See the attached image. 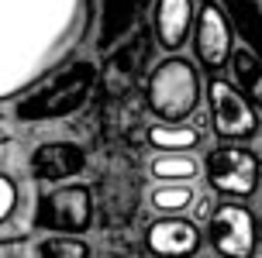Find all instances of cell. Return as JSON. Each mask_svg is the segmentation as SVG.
<instances>
[{
    "label": "cell",
    "mask_w": 262,
    "mask_h": 258,
    "mask_svg": "<svg viewBox=\"0 0 262 258\" xmlns=\"http://www.w3.org/2000/svg\"><path fill=\"white\" fill-rule=\"evenodd\" d=\"M86 0H0V103L35 90L83 38Z\"/></svg>",
    "instance_id": "cell-1"
},
{
    "label": "cell",
    "mask_w": 262,
    "mask_h": 258,
    "mask_svg": "<svg viewBox=\"0 0 262 258\" xmlns=\"http://www.w3.org/2000/svg\"><path fill=\"white\" fill-rule=\"evenodd\" d=\"M93 83H97V65L93 62H73L62 73H55L52 79H41L35 90H28V97L17 100L14 117L21 124H41V121H62L73 117L90 100Z\"/></svg>",
    "instance_id": "cell-2"
},
{
    "label": "cell",
    "mask_w": 262,
    "mask_h": 258,
    "mask_svg": "<svg viewBox=\"0 0 262 258\" xmlns=\"http://www.w3.org/2000/svg\"><path fill=\"white\" fill-rule=\"evenodd\" d=\"M200 97H204L200 69L186 55H166L152 65L148 83H145V100H148V110L156 114V121H162V124L190 121L200 107Z\"/></svg>",
    "instance_id": "cell-3"
},
{
    "label": "cell",
    "mask_w": 262,
    "mask_h": 258,
    "mask_svg": "<svg viewBox=\"0 0 262 258\" xmlns=\"http://www.w3.org/2000/svg\"><path fill=\"white\" fill-rule=\"evenodd\" d=\"M200 172H204V182L214 196L245 203L249 196L259 193L262 166H259V155L249 145H231V142L214 145L207 158L200 162Z\"/></svg>",
    "instance_id": "cell-4"
},
{
    "label": "cell",
    "mask_w": 262,
    "mask_h": 258,
    "mask_svg": "<svg viewBox=\"0 0 262 258\" xmlns=\"http://www.w3.org/2000/svg\"><path fill=\"white\" fill-rule=\"evenodd\" d=\"M93 193L83 182H62L38 196L31 210V227L49 234H86L93 227Z\"/></svg>",
    "instance_id": "cell-5"
},
{
    "label": "cell",
    "mask_w": 262,
    "mask_h": 258,
    "mask_svg": "<svg viewBox=\"0 0 262 258\" xmlns=\"http://www.w3.org/2000/svg\"><path fill=\"white\" fill-rule=\"evenodd\" d=\"M207 110H210L207 128L214 131L221 142L245 145L262 131L259 110L238 93L235 83H228V79H221V76L207 79Z\"/></svg>",
    "instance_id": "cell-6"
},
{
    "label": "cell",
    "mask_w": 262,
    "mask_h": 258,
    "mask_svg": "<svg viewBox=\"0 0 262 258\" xmlns=\"http://www.w3.org/2000/svg\"><path fill=\"white\" fill-rule=\"evenodd\" d=\"M255 224L259 217L252 214V206L238 203V200H224L214 206L210 220L204 224V238L217 258H255V248H259Z\"/></svg>",
    "instance_id": "cell-7"
},
{
    "label": "cell",
    "mask_w": 262,
    "mask_h": 258,
    "mask_svg": "<svg viewBox=\"0 0 262 258\" xmlns=\"http://www.w3.org/2000/svg\"><path fill=\"white\" fill-rule=\"evenodd\" d=\"M193 52L200 65L210 69V76H221V69H228L231 52H235V38H231V21L224 14L221 4L204 0L196 4V21H193Z\"/></svg>",
    "instance_id": "cell-8"
},
{
    "label": "cell",
    "mask_w": 262,
    "mask_h": 258,
    "mask_svg": "<svg viewBox=\"0 0 262 258\" xmlns=\"http://www.w3.org/2000/svg\"><path fill=\"white\" fill-rule=\"evenodd\" d=\"M86 148L76 142H41L28 155V176L35 182L62 186L66 179H76L86 172Z\"/></svg>",
    "instance_id": "cell-9"
},
{
    "label": "cell",
    "mask_w": 262,
    "mask_h": 258,
    "mask_svg": "<svg viewBox=\"0 0 262 258\" xmlns=\"http://www.w3.org/2000/svg\"><path fill=\"white\" fill-rule=\"evenodd\" d=\"M204 248V231L190 217H156L145 227V251L152 258H193Z\"/></svg>",
    "instance_id": "cell-10"
},
{
    "label": "cell",
    "mask_w": 262,
    "mask_h": 258,
    "mask_svg": "<svg viewBox=\"0 0 262 258\" xmlns=\"http://www.w3.org/2000/svg\"><path fill=\"white\" fill-rule=\"evenodd\" d=\"M193 21L196 0H156L152 4V35H156V45L169 55H176L190 41Z\"/></svg>",
    "instance_id": "cell-11"
},
{
    "label": "cell",
    "mask_w": 262,
    "mask_h": 258,
    "mask_svg": "<svg viewBox=\"0 0 262 258\" xmlns=\"http://www.w3.org/2000/svg\"><path fill=\"white\" fill-rule=\"evenodd\" d=\"M207 134L210 128L196 117L193 124H186V121H180V124H162V121H156V124H148V131H145V142L152 145L156 152H186L193 155L196 148H204L207 145Z\"/></svg>",
    "instance_id": "cell-12"
},
{
    "label": "cell",
    "mask_w": 262,
    "mask_h": 258,
    "mask_svg": "<svg viewBox=\"0 0 262 258\" xmlns=\"http://www.w3.org/2000/svg\"><path fill=\"white\" fill-rule=\"evenodd\" d=\"M148 179L152 182H193L200 179V158L186 152H156L148 158Z\"/></svg>",
    "instance_id": "cell-13"
},
{
    "label": "cell",
    "mask_w": 262,
    "mask_h": 258,
    "mask_svg": "<svg viewBox=\"0 0 262 258\" xmlns=\"http://www.w3.org/2000/svg\"><path fill=\"white\" fill-rule=\"evenodd\" d=\"M193 200V182H152V190H148V206L156 217H186Z\"/></svg>",
    "instance_id": "cell-14"
},
{
    "label": "cell",
    "mask_w": 262,
    "mask_h": 258,
    "mask_svg": "<svg viewBox=\"0 0 262 258\" xmlns=\"http://www.w3.org/2000/svg\"><path fill=\"white\" fill-rule=\"evenodd\" d=\"M228 69H231V76H235L238 93H242V97H245L255 110H262V65H259V59H255V55L242 45V49L231 52Z\"/></svg>",
    "instance_id": "cell-15"
},
{
    "label": "cell",
    "mask_w": 262,
    "mask_h": 258,
    "mask_svg": "<svg viewBox=\"0 0 262 258\" xmlns=\"http://www.w3.org/2000/svg\"><path fill=\"white\" fill-rule=\"evenodd\" d=\"M224 7H228L224 14L235 17V28H238V35L245 38V49L262 65V7H259V0H224Z\"/></svg>",
    "instance_id": "cell-16"
},
{
    "label": "cell",
    "mask_w": 262,
    "mask_h": 258,
    "mask_svg": "<svg viewBox=\"0 0 262 258\" xmlns=\"http://www.w3.org/2000/svg\"><path fill=\"white\" fill-rule=\"evenodd\" d=\"M35 258H93V248L73 234H49L35 245Z\"/></svg>",
    "instance_id": "cell-17"
},
{
    "label": "cell",
    "mask_w": 262,
    "mask_h": 258,
    "mask_svg": "<svg viewBox=\"0 0 262 258\" xmlns=\"http://www.w3.org/2000/svg\"><path fill=\"white\" fill-rule=\"evenodd\" d=\"M17 206H21V186H17L14 176L0 172V227H7L14 220Z\"/></svg>",
    "instance_id": "cell-18"
},
{
    "label": "cell",
    "mask_w": 262,
    "mask_h": 258,
    "mask_svg": "<svg viewBox=\"0 0 262 258\" xmlns=\"http://www.w3.org/2000/svg\"><path fill=\"white\" fill-rule=\"evenodd\" d=\"M214 206H217V196L210 193H196V200H193V206H190V220H193L196 227H204L210 220V214H214Z\"/></svg>",
    "instance_id": "cell-19"
},
{
    "label": "cell",
    "mask_w": 262,
    "mask_h": 258,
    "mask_svg": "<svg viewBox=\"0 0 262 258\" xmlns=\"http://www.w3.org/2000/svg\"><path fill=\"white\" fill-rule=\"evenodd\" d=\"M4 142H11V134H7V128H4V117H0V145Z\"/></svg>",
    "instance_id": "cell-20"
},
{
    "label": "cell",
    "mask_w": 262,
    "mask_h": 258,
    "mask_svg": "<svg viewBox=\"0 0 262 258\" xmlns=\"http://www.w3.org/2000/svg\"><path fill=\"white\" fill-rule=\"evenodd\" d=\"M255 231H259V245H262V217H259V224H255Z\"/></svg>",
    "instance_id": "cell-21"
},
{
    "label": "cell",
    "mask_w": 262,
    "mask_h": 258,
    "mask_svg": "<svg viewBox=\"0 0 262 258\" xmlns=\"http://www.w3.org/2000/svg\"><path fill=\"white\" fill-rule=\"evenodd\" d=\"M193 258H217V255H214V251H207V255H193Z\"/></svg>",
    "instance_id": "cell-22"
},
{
    "label": "cell",
    "mask_w": 262,
    "mask_h": 258,
    "mask_svg": "<svg viewBox=\"0 0 262 258\" xmlns=\"http://www.w3.org/2000/svg\"><path fill=\"white\" fill-rule=\"evenodd\" d=\"M259 193H262V179H259Z\"/></svg>",
    "instance_id": "cell-23"
},
{
    "label": "cell",
    "mask_w": 262,
    "mask_h": 258,
    "mask_svg": "<svg viewBox=\"0 0 262 258\" xmlns=\"http://www.w3.org/2000/svg\"><path fill=\"white\" fill-rule=\"evenodd\" d=\"M259 166H262V158H259Z\"/></svg>",
    "instance_id": "cell-24"
},
{
    "label": "cell",
    "mask_w": 262,
    "mask_h": 258,
    "mask_svg": "<svg viewBox=\"0 0 262 258\" xmlns=\"http://www.w3.org/2000/svg\"><path fill=\"white\" fill-rule=\"evenodd\" d=\"M0 258H4V255H0Z\"/></svg>",
    "instance_id": "cell-25"
}]
</instances>
